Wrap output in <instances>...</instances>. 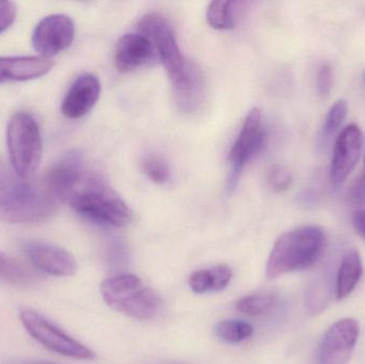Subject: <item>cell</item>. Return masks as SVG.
I'll use <instances>...</instances> for the list:
<instances>
[{"instance_id": "obj_1", "label": "cell", "mask_w": 365, "mask_h": 364, "mask_svg": "<svg viewBox=\"0 0 365 364\" xmlns=\"http://www.w3.org/2000/svg\"><path fill=\"white\" fill-rule=\"evenodd\" d=\"M57 200L44 184L24 180L0 165V220L29 224L49 217Z\"/></svg>"}, {"instance_id": "obj_2", "label": "cell", "mask_w": 365, "mask_h": 364, "mask_svg": "<svg viewBox=\"0 0 365 364\" xmlns=\"http://www.w3.org/2000/svg\"><path fill=\"white\" fill-rule=\"evenodd\" d=\"M137 28L139 33L143 34L153 44L158 59L168 73L175 93L188 89L203 77L197 64L182 55L175 28L164 15L147 13L139 19Z\"/></svg>"}, {"instance_id": "obj_3", "label": "cell", "mask_w": 365, "mask_h": 364, "mask_svg": "<svg viewBox=\"0 0 365 364\" xmlns=\"http://www.w3.org/2000/svg\"><path fill=\"white\" fill-rule=\"evenodd\" d=\"M325 246V232L319 227H300L284 233L270 252L266 277L272 280L310 269L321 259Z\"/></svg>"}, {"instance_id": "obj_4", "label": "cell", "mask_w": 365, "mask_h": 364, "mask_svg": "<svg viewBox=\"0 0 365 364\" xmlns=\"http://www.w3.org/2000/svg\"><path fill=\"white\" fill-rule=\"evenodd\" d=\"M68 203L79 215L101 226L122 228L132 222L133 213L125 201L92 170Z\"/></svg>"}, {"instance_id": "obj_5", "label": "cell", "mask_w": 365, "mask_h": 364, "mask_svg": "<svg viewBox=\"0 0 365 364\" xmlns=\"http://www.w3.org/2000/svg\"><path fill=\"white\" fill-rule=\"evenodd\" d=\"M101 293L109 307L135 320H150L158 311L156 293L132 274L107 278L101 284Z\"/></svg>"}, {"instance_id": "obj_6", "label": "cell", "mask_w": 365, "mask_h": 364, "mask_svg": "<svg viewBox=\"0 0 365 364\" xmlns=\"http://www.w3.org/2000/svg\"><path fill=\"white\" fill-rule=\"evenodd\" d=\"M6 145L12 170L24 180H31L42 160L40 126L29 113H15L6 128Z\"/></svg>"}, {"instance_id": "obj_7", "label": "cell", "mask_w": 365, "mask_h": 364, "mask_svg": "<svg viewBox=\"0 0 365 364\" xmlns=\"http://www.w3.org/2000/svg\"><path fill=\"white\" fill-rule=\"evenodd\" d=\"M19 320L26 331L47 350L61 356L81 360H92L96 358L93 350L73 339L38 312L24 308L19 311Z\"/></svg>"}, {"instance_id": "obj_8", "label": "cell", "mask_w": 365, "mask_h": 364, "mask_svg": "<svg viewBox=\"0 0 365 364\" xmlns=\"http://www.w3.org/2000/svg\"><path fill=\"white\" fill-rule=\"evenodd\" d=\"M266 139L267 128L263 113L259 108L251 109L245 118L240 134L230 152L229 192L235 189L245 167L261 153L265 147Z\"/></svg>"}, {"instance_id": "obj_9", "label": "cell", "mask_w": 365, "mask_h": 364, "mask_svg": "<svg viewBox=\"0 0 365 364\" xmlns=\"http://www.w3.org/2000/svg\"><path fill=\"white\" fill-rule=\"evenodd\" d=\"M89 171L83 154L78 150H72L53 162L44 183L56 200L68 202Z\"/></svg>"}, {"instance_id": "obj_10", "label": "cell", "mask_w": 365, "mask_h": 364, "mask_svg": "<svg viewBox=\"0 0 365 364\" xmlns=\"http://www.w3.org/2000/svg\"><path fill=\"white\" fill-rule=\"evenodd\" d=\"M359 323L346 318L334 323L322 338L317 364H346L359 339Z\"/></svg>"}, {"instance_id": "obj_11", "label": "cell", "mask_w": 365, "mask_h": 364, "mask_svg": "<svg viewBox=\"0 0 365 364\" xmlns=\"http://www.w3.org/2000/svg\"><path fill=\"white\" fill-rule=\"evenodd\" d=\"M364 145V134L357 124H349L341 130L334 142L329 169L330 183L334 187L342 186L356 168Z\"/></svg>"}, {"instance_id": "obj_12", "label": "cell", "mask_w": 365, "mask_h": 364, "mask_svg": "<svg viewBox=\"0 0 365 364\" xmlns=\"http://www.w3.org/2000/svg\"><path fill=\"white\" fill-rule=\"evenodd\" d=\"M75 38L74 21L64 14H53L43 19L34 28L32 46L41 57L51 59L71 46Z\"/></svg>"}, {"instance_id": "obj_13", "label": "cell", "mask_w": 365, "mask_h": 364, "mask_svg": "<svg viewBox=\"0 0 365 364\" xmlns=\"http://www.w3.org/2000/svg\"><path fill=\"white\" fill-rule=\"evenodd\" d=\"M25 254L34 267L48 275L68 277L77 271L74 256L53 244L29 241L25 245Z\"/></svg>"}, {"instance_id": "obj_14", "label": "cell", "mask_w": 365, "mask_h": 364, "mask_svg": "<svg viewBox=\"0 0 365 364\" xmlns=\"http://www.w3.org/2000/svg\"><path fill=\"white\" fill-rule=\"evenodd\" d=\"M158 58L153 44L139 32L121 36L115 45V68L122 73L150 66Z\"/></svg>"}, {"instance_id": "obj_15", "label": "cell", "mask_w": 365, "mask_h": 364, "mask_svg": "<svg viewBox=\"0 0 365 364\" xmlns=\"http://www.w3.org/2000/svg\"><path fill=\"white\" fill-rule=\"evenodd\" d=\"M101 94V83L93 74L81 75L71 85L62 102L61 111L68 119H81L96 106Z\"/></svg>"}, {"instance_id": "obj_16", "label": "cell", "mask_w": 365, "mask_h": 364, "mask_svg": "<svg viewBox=\"0 0 365 364\" xmlns=\"http://www.w3.org/2000/svg\"><path fill=\"white\" fill-rule=\"evenodd\" d=\"M53 62L41 56L0 58V83L40 78L53 68Z\"/></svg>"}, {"instance_id": "obj_17", "label": "cell", "mask_w": 365, "mask_h": 364, "mask_svg": "<svg viewBox=\"0 0 365 364\" xmlns=\"http://www.w3.org/2000/svg\"><path fill=\"white\" fill-rule=\"evenodd\" d=\"M364 273L361 256L357 250L345 254L339 266L336 278V297L338 301L347 298L357 288Z\"/></svg>"}, {"instance_id": "obj_18", "label": "cell", "mask_w": 365, "mask_h": 364, "mask_svg": "<svg viewBox=\"0 0 365 364\" xmlns=\"http://www.w3.org/2000/svg\"><path fill=\"white\" fill-rule=\"evenodd\" d=\"M232 276L233 273L227 265H217L212 269L193 271L189 277L188 284L191 290L197 294L218 292L227 288Z\"/></svg>"}, {"instance_id": "obj_19", "label": "cell", "mask_w": 365, "mask_h": 364, "mask_svg": "<svg viewBox=\"0 0 365 364\" xmlns=\"http://www.w3.org/2000/svg\"><path fill=\"white\" fill-rule=\"evenodd\" d=\"M277 303V294L272 291H261L242 297L236 303V309L249 316L269 313Z\"/></svg>"}, {"instance_id": "obj_20", "label": "cell", "mask_w": 365, "mask_h": 364, "mask_svg": "<svg viewBox=\"0 0 365 364\" xmlns=\"http://www.w3.org/2000/svg\"><path fill=\"white\" fill-rule=\"evenodd\" d=\"M236 2L212 1L207 6L206 19L208 25L217 30L233 28L235 24Z\"/></svg>"}, {"instance_id": "obj_21", "label": "cell", "mask_w": 365, "mask_h": 364, "mask_svg": "<svg viewBox=\"0 0 365 364\" xmlns=\"http://www.w3.org/2000/svg\"><path fill=\"white\" fill-rule=\"evenodd\" d=\"M216 335L227 343H242L252 337L253 328L249 323L244 321H222L217 325Z\"/></svg>"}, {"instance_id": "obj_22", "label": "cell", "mask_w": 365, "mask_h": 364, "mask_svg": "<svg viewBox=\"0 0 365 364\" xmlns=\"http://www.w3.org/2000/svg\"><path fill=\"white\" fill-rule=\"evenodd\" d=\"M34 277L31 271H28L21 263L0 251V280L9 284L25 286L30 284Z\"/></svg>"}, {"instance_id": "obj_23", "label": "cell", "mask_w": 365, "mask_h": 364, "mask_svg": "<svg viewBox=\"0 0 365 364\" xmlns=\"http://www.w3.org/2000/svg\"><path fill=\"white\" fill-rule=\"evenodd\" d=\"M143 173L156 184H165L170 180L168 162L155 153L147 154L141 160Z\"/></svg>"}, {"instance_id": "obj_24", "label": "cell", "mask_w": 365, "mask_h": 364, "mask_svg": "<svg viewBox=\"0 0 365 364\" xmlns=\"http://www.w3.org/2000/svg\"><path fill=\"white\" fill-rule=\"evenodd\" d=\"M347 111H349V105L346 100H338L334 102L326 115L323 126L324 138H329L340 130L346 119Z\"/></svg>"}, {"instance_id": "obj_25", "label": "cell", "mask_w": 365, "mask_h": 364, "mask_svg": "<svg viewBox=\"0 0 365 364\" xmlns=\"http://www.w3.org/2000/svg\"><path fill=\"white\" fill-rule=\"evenodd\" d=\"M268 184L274 192H282L289 189L292 185L293 177H292L291 171L283 166V165H272L268 170L267 175Z\"/></svg>"}, {"instance_id": "obj_26", "label": "cell", "mask_w": 365, "mask_h": 364, "mask_svg": "<svg viewBox=\"0 0 365 364\" xmlns=\"http://www.w3.org/2000/svg\"><path fill=\"white\" fill-rule=\"evenodd\" d=\"M332 88H334V70L329 63L323 64L317 75V93L321 98H327Z\"/></svg>"}, {"instance_id": "obj_27", "label": "cell", "mask_w": 365, "mask_h": 364, "mask_svg": "<svg viewBox=\"0 0 365 364\" xmlns=\"http://www.w3.org/2000/svg\"><path fill=\"white\" fill-rule=\"evenodd\" d=\"M16 12L14 2L0 1V34L4 33L14 23Z\"/></svg>"}, {"instance_id": "obj_28", "label": "cell", "mask_w": 365, "mask_h": 364, "mask_svg": "<svg viewBox=\"0 0 365 364\" xmlns=\"http://www.w3.org/2000/svg\"><path fill=\"white\" fill-rule=\"evenodd\" d=\"M349 197H351V202L356 207H362L365 205V175H362L354 182L349 192Z\"/></svg>"}, {"instance_id": "obj_29", "label": "cell", "mask_w": 365, "mask_h": 364, "mask_svg": "<svg viewBox=\"0 0 365 364\" xmlns=\"http://www.w3.org/2000/svg\"><path fill=\"white\" fill-rule=\"evenodd\" d=\"M351 224L360 236L365 239V205L357 207L351 215Z\"/></svg>"}, {"instance_id": "obj_30", "label": "cell", "mask_w": 365, "mask_h": 364, "mask_svg": "<svg viewBox=\"0 0 365 364\" xmlns=\"http://www.w3.org/2000/svg\"><path fill=\"white\" fill-rule=\"evenodd\" d=\"M21 364H58L53 363H47V361H25Z\"/></svg>"}, {"instance_id": "obj_31", "label": "cell", "mask_w": 365, "mask_h": 364, "mask_svg": "<svg viewBox=\"0 0 365 364\" xmlns=\"http://www.w3.org/2000/svg\"><path fill=\"white\" fill-rule=\"evenodd\" d=\"M362 83H364V85L365 88V71H364V75H362Z\"/></svg>"}, {"instance_id": "obj_32", "label": "cell", "mask_w": 365, "mask_h": 364, "mask_svg": "<svg viewBox=\"0 0 365 364\" xmlns=\"http://www.w3.org/2000/svg\"><path fill=\"white\" fill-rule=\"evenodd\" d=\"M364 175H365V156H364Z\"/></svg>"}]
</instances>
